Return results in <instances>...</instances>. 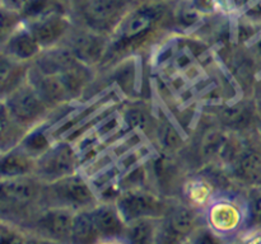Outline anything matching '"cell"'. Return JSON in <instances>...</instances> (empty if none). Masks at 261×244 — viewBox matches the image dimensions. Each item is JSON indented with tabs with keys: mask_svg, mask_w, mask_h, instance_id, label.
<instances>
[{
	"mask_svg": "<svg viewBox=\"0 0 261 244\" xmlns=\"http://www.w3.org/2000/svg\"><path fill=\"white\" fill-rule=\"evenodd\" d=\"M166 14V3L147 2L122 14L112 28L106 56L119 53L144 41L162 22Z\"/></svg>",
	"mask_w": 261,
	"mask_h": 244,
	"instance_id": "6da1fadb",
	"label": "cell"
},
{
	"mask_svg": "<svg viewBox=\"0 0 261 244\" xmlns=\"http://www.w3.org/2000/svg\"><path fill=\"white\" fill-rule=\"evenodd\" d=\"M41 197L48 206L65 207L73 211L87 210L98 203L93 186L78 173L43 183Z\"/></svg>",
	"mask_w": 261,
	"mask_h": 244,
	"instance_id": "7a4b0ae2",
	"label": "cell"
},
{
	"mask_svg": "<svg viewBox=\"0 0 261 244\" xmlns=\"http://www.w3.org/2000/svg\"><path fill=\"white\" fill-rule=\"evenodd\" d=\"M204 219L209 231L217 238L239 235L249 220L246 203L231 197H214L204 208Z\"/></svg>",
	"mask_w": 261,
	"mask_h": 244,
	"instance_id": "3957f363",
	"label": "cell"
},
{
	"mask_svg": "<svg viewBox=\"0 0 261 244\" xmlns=\"http://www.w3.org/2000/svg\"><path fill=\"white\" fill-rule=\"evenodd\" d=\"M2 104L10 117L24 129H30L40 122L50 108L27 80L5 94Z\"/></svg>",
	"mask_w": 261,
	"mask_h": 244,
	"instance_id": "277c9868",
	"label": "cell"
},
{
	"mask_svg": "<svg viewBox=\"0 0 261 244\" xmlns=\"http://www.w3.org/2000/svg\"><path fill=\"white\" fill-rule=\"evenodd\" d=\"M115 205L125 223L138 219H162L168 208L157 195L143 188H126L115 198Z\"/></svg>",
	"mask_w": 261,
	"mask_h": 244,
	"instance_id": "5b68a950",
	"label": "cell"
},
{
	"mask_svg": "<svg viewBox=\"0 0 261 244\" xmlns=\"http://www.w3.org/2000/svg\"><path fill=\"white\" fill-rule=\"evenodd\" d=\"M78 155L73 145L65 141L54 142L36 159L35 175L42 183H50L75 173Z\"/></svg>",
	"mask_w": 261,
	"mask_h": 244,
	"instance_id": "8992f818",
	"label": "cell"
},
{
	"mask_svg": "<svg viewBox=\"0 0 261 244\" xmlns=\"http://www.w3.org/2000/svg\"><path fill=\"white\" fill-rule=\"evenodd\" d=\"M27 27L43 50L55 47L70 32L71 23L63 12H54L35 19L25 20Z\"/></svg>",
	"mask_w": 261,
	"mask_h": 244,
	"instance_id": "52a82bcc",
	"label": "cell"
},
{
	"mask_svg": "<svg viewBox=\"0 0 261 244\" xmlns=\"http://www.w3.org/2000/svg\"><path fill=\"white\" fill-rule=\"evenodd\" d=\"M74 214L69 208L48 206L36 219V230L50 240L71 241Z\"/></svg>",
	"mask_w": 261,
	"mask_h": 244,
	"instance_id": "ba28073f",
	"label": "cell"
},
{
	"mask_svg": "<svg viewBox=\"0 0 261 244\" xmlns=\"http://www.w3.org/2000/svg\"><path fill=\"white\" fill-rule=\"evenodd\" d=\"M110 37L102 35L99 30H83L70 38L66 47L74 57L88 66H93L106 57Z\"/></svg>",
	"mask_w": 261,
	"mask_h": 244,
	"instance_id": "9c48e42d",
	"label": "cell"
},
{
	"mask_svg": "<svg viewBox=\"0 0 261 244\" xmlns=\"http://www.w3.org/2000/svg\"><path fill=\"white\" fill-rule=\"evenodd\" d=\"M42 51V46L27 27L25 20L2 41V55L15 63L27 64L36 60Z\"/></svg>",
	"mask_w": 261,
	"mask_h": 244,
	"instance_id": "30bf717a",
	"label": "cell"
},
{
	"mask_svg": "<svg viewBox=\"0 0 261 244\" xmlns=\"http://www.w3.org/2000/svg\"><path fill=\"white\" fill-rule=\"evenodd\" d=\"M36 175L2 178V202L20 207L41 198L43 185Z\"/></svg>",
	"mask_w": 261,
	"mask_h": 244,
	"instance_id": "8fae6325",
	"label": "cell"
},
{
	"mask_svg": "<svg viewBox=\"0 0 261 244\" xmlns=\"http://www.w3.org/2000/svg\"><path fill=\"white\" fill-rule=\"evenodd\" d=\"M27 81L48 107L59 106L73 98L58 74L43 73L35 65L28 69Z\"/></svg>",
	"mask_w": 261,
	"mask_h": 244,
	"instance_id": "7c38bea8",
	"label": "cell"
},
{
	"mask_svg": "<svg viewBox=\"0 0 261 244\" xmlns=\"http://www.w3.org/2000/svg\"><path fill=\"white\" fill-rule=\"evenodd\" d=\"M91 210L94 226L99 235V240H115L121 238L124 240L126 223L114 203H97Z\"/></svg>",
	"mask_w": 261,
	"mask_h": 244,
	"instance_id": "4fadbf2b",
	"label": "cell"
},
{
	"mask_svg": "<svg viewBox=\"0 0 261 244\" xmlns=\"http://www.w3.org/2000/svg\"><path fill=\"white\" fill-rule=\"evenodd\" d=\"M165 230L172 238H185L193 235L199 224L198 208L189 203H180L168 208L163 216Z\"/></svg>",
	"mask_w": 261,
	"mask_h": 244,
	"instance_id": "5bb4252c",
	"label": "cell"
},
{
	"mask_svg": "<svg viewBox=\"0 0 261 244\" xmlns=\"http://www.w3.org/2000/svg\"><path fill=\"white\" fill-rule=\"evenodd\" d=\"M124 0H88L84 8V15L92 29L103 30L107 27H115L121 17Z\"/></svg>",
	"mask_w": 261,
	"mask_h": 244,
	"instance_id": "9a60e30c",
	"label": "cell"
},
{
	"mask_svg": "<svg viewBox=\"0 0 261 244\" xmlns=\"http://www.w3.org/2000/svg\"><path fill=\"white\" fill-rule=\"evenodd\" d=\"M35 168L36 158L28 154L19 145L2 152V164H0L2 178L35 175Z\"/></svg>",
	"mask_w": 261,
	"mask_h": 244,
	"instance_id": "2e32d148",
	"label": "cell"
},
{
	"mask_svg": "<svg viewBox=\"0 0 261 244\" xmlns=\"http://www.w3.org/2000/svg\"><path fill=\"white\" fill-rule=\"evenodd\" d=\"M234 177L242 182L261 185V152L251 147H242L231 163Z\"/></svg>",
	"mask_w": 261,
	"mask_h": 244,
	"instance_id": "e0dca14e",
	"label": "cell"
},
{
	"mask_svg": "<svg viewBox=\"0 0 261 244\" xmlns=\"http://www.w3.org/2000/svg\"><path fill=\"white\" fill-rule=\"evenodd\" d=\"M182 196L186 203L193 207L205 208L216 197V190L209 179L201 175H195L185 180L182 186Z\"/></svg>",
	"mask_w": 261,
	"mask_h": 244,
	"instance_id": "ac0fdd59",
	"label": "cell"
},
{
	"mask_svg": "<svg viewBox=\"0 0 261 244\" xmlns=\"http://www.w3.org/2000/svg\"><path fill=\"white\" fill-rule=\"evenodd\" d=\"M160 219L144 218L126 224L124 240L130 243H152L160 235L157 221Z\"/></svg>",
	"mask_w": 261,
	"mask_h": 244,
	"instance_id": "d6986e66",
	"label": "cell"
},
{
	"mask_svg": "<svg viewBox=\"0 0 261 244\" xmlns=\"http://www.w3.org/2000/svg\"><path fill=\"white\" fill-rule=\"evenodd\" d=\"M99 241V235L94 226L91 210H79L74 214L71 228V243H93Z\"/></svg>",
	"mask_w": 261,
	"mask_h": 244,
	"instance_id": "ffe728a7",
	"label": "cell"
},
{
	"mask_svg": "<svg viewBox=\"0 0 261 244\" xmlns=\"http://www.w3.org/2000/svg\"><path fill=\"white\" fill-rule=\"evenodd\" d=\"M254 112V108L247 102H239L224 107L219 112V118L222 124L229 129H242L251 124Z\"/></svg>",
	"mask_w": 261,
	"mask_h": 244,
	"instance_id": "44dd1931",
	"label": "cell"
},
{
	"mask_svg": "<svg viewBox=\"0 0 261 244\" xmlns=\"http://www.w3.org/2000/svg\"><path fill=\"white\" fill-rule=\"evenodd\" d=\"M54 142L50 141V139L46 135L45 130L43 129H36L33 131L27 132V134L23 136L22 141L19 142V146L23 150L28 152L30 155H32L33 158L37 159L40 155H42L48 147L53 145Z\"/></svg>",
	"mask_w": 261,
	"mask_h": 244,
	"instance_id": "7402d4cb",
	"label": "cell"
},
{
	"mask_svg": "<svg viewBox=\"0 0 261 244\" xmlns=\"http://www.w3.org/2000/svg\"><path fill=\"white\" fill-rule=\"evenodd\" d=\"M54 12H61L58 0H28L20 14L24 20H31Z\"/></svg>",
	"mask_w": 261,
	"mask_h": 244,
	"instance_id": "603a6c76",
	"label": "cell"
},
{
	"mask_svg": "<svg viewBox=\"0 0 261 244\" xmlns=\"http://www.w3.org/2000/svg\"><path fill=\"white\" fill-rule=\"evenodd\" d=\"M157 137L161 146L168 151H175L182 145V137L176 127L168 121H162L158 125Z\"/></svg>",
	"mask_w": 261,
	"mask_h": 244,
	"instance_id": "cb8c5ba5",
	"label": "cell"
},
{
	"mask_svg": "<svg viewBox=\"0 0 261 244\" xmlns=\"http://www.w3.org/2000/svg\"><path fill=\"white\" fill-rule=\"evenodd\" d=\"M175 17L178 24H181L185 28H190L193 27V25L198 24L204 15L201 14V13H199L198 10L190 4L189 0H181L180 4L176 8Z\"/></svg>",
	"mask_w": 261,
	"mask_h": 244,
	"instance_id": "d4e9b609",
	"label": "cell"
},
{
	"mask_svg": "<svg viewBox=\"0 0 261 244\" xmlns=\"http://www.w3.org/2000/svg\"><path fill=\"white\" fill-rule=\"evenodd\" d=\"M23 22L24 18L20 13L2 8V41H4L13 30L17 29Z\"/></svg>",
	"mask_w": 261,
	"mask_h": 244,
	"instance_id": "484cf974",
	"label": "cell"
},
{
	"mask_svg": "<svg viewBox=\"0 0 261 244\" xmlns=\"http://www.w3.org/2000/svg\"><path fill=\"white\" fill-rule=\"evenodd\" d=\"M0 240L3 243H24V241H27V238H25V235L22 231L18 230L12 224L2 221V225H0Z\"/></svg>",
	"mask_w": 261,
	"mask_h": 244,
	"instance_id": "4316f807",
	"label": "cell"
},
{
	"mask_svg": "<svg viewBox=\"0 0 261 244\" xmlns=\"http://www.w3.org/2000/svg\"><path fill=\"white\" fill-rule=\"evenodd\" d=\"M124 119L130 129H145L148 126V116L139 108H130L125 112Z\"/></svg>",
	"mask_w": 261,
	"mask_h": 244,
	"instance_id": "83f0119b",
	"label": "cell"
},
{
	"mask_svg": "<svg viewBox=\"0 0 261 244\" xmlns=\"http://www.w3.org/2000/svg\"><path fill=\"white\" fill-rule=\"evenodd\" d=\"M219 10L227 13L245 12L255 0H218Z\"/></svg>",
	"mask_w": 261,
	"mask_h": 244,
	"instance_id": "f1b7e54d",
	"label": "cell"
},
{
	"mask_svg": "<svg viewBox=\"0 0 261 244\" xmlns=\"http://www.w3.org/2000/svg\"><path fill=\"white\" fill-rule=\"evenodd\" d=\"M189 2L204 17L209 14H213V13L219 10L218 0H189Z\"/></svg>",
	"mask_w": 261,
	"mask_h": 244,
	"instance_id": "f546056e",
	"label": "cell"
},
{
	"mask_svg": "<svg viewBox=\"0 0 261 244\" xmlns=\"http://www.w3.org/2000/svg\"><path fill=\"white\" fill-rule=\"evenodd\" d=\"M239 240L244 243H261V226H251L239 234Z\"/></svg>",
	"mask_w": 261,
	"mask_h": 244,
	"instance_id": "4dcf8cb0",
	"label": "cell"
},
{
	"mask_svg": "<svg viewBox=\"0 0 261 244\" xmlns=\"http://www.w3.org/2000/svg\"><path fill=\"white\" fill-rule=\"evenodd\" d=\"M27 2L28 0H2V8L13 10V12L22 13Z\"/></svg>",
	"mask_w": 261,
	"mask_h": 244,
	"instance_id": "1f68e13d",
	"label": "cell"
},
{
	"mask_svg": "<svg viewBox=\"0 0 261 244\" xmlns=\"http://www.w3.org/2000/svg\"><path fill=\"white\" fill-rule=\"evenodd\" d=\"M252 53H254L255 58L261 61V38H259L252 46Z\"/></svg>",
	"mask_w": 261,
	"mask_h": 244,
	"instance_id": "d6a6232c",
	"label": "cell"
},
{
	"mask_svg": "<svg viewBox=\"0 0 261 244\" xmlns=\"http://www.w3.org/2000/svg\"><path fill=\"white\" fill-rule=\"evenodd\" d=\"M255 94H256V98L259 101V103H261V79L257 81L256 86H255Z\"/></svg>",
	"mask_w": 261,
	"mask_h": 244,
	"instance_id": "836d02e7",
	"label": "cell"
},
{
	"mask_svg": "<svg viewBox=\"0 0 261 244\" xmlns=\"http://www.w3.org/2000/svg\"><path fill=\"white\" fill-rule=\"evenodd\" d=\"M147 2H158V3H166L168 0H147Z\"/></svg>",
	"mask_w": 261,
	"mask_h": 244,
	"instance_id": "e575fe53",
	"label": "cell"
},
{
	"mask_svg": "<svg viewBox=\"0 0 261 244\" xmlns=\"http://www.w3.org/2000/svg\"><path fill=\"white\" fill-rule=\"evenodd\" d=\"M260 135H261V134H260Z\"/></svg>",
	"mask_w": 261,
	"mask_h": 244,
	"instance_id": "d590c367",
	"label": "cell"
}]
</instances>
